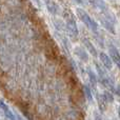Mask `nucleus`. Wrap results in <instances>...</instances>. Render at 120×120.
Wrapping results in <instances>:
<instances>
[{
  "label": "nucleus",
  "mask_w": 120,
  "mask_h": 120,
  "mask_svg": "<svg viewBox=\"0 0 120 120\" xmlns=\"http://www.w3.org/2000/svg\"><path fill=\"white\" fill-rule=\"evenodd\" d=\"M77 15H78L79 19L82 21V23H84V25L90 29L93 32H97L98 31V23L85 12L82 8H77Z\"/></svg>",
  "instance_id": "nucleus-1"
},
{
  "label": "nucleus",
  "mask_w": 120,
  "mask_h": 120,
  "mask_svg": "<svg viewBox=\"0 0 120 120\" xmlns=\"http://www.w3.org/2000/svg\"><path fill=\"white\" fill-rule=\"evenodd\" d=\"M17 120H23V119L21 118V117H19V116H18V117H17Z\"/></svg>",
  "instance_id": "nucleus-20"
},
{
  "label": "nucleus",
  "mask_w": 120,
  "mask_h": 120,
  "mask_svg": "<svg viewBox=\"0 0 120 120\" xmlns=\"http://www.w3.org/2000/svg\"><path fill=\"white\" fill-rule=\"evenodd\" d=\"M4 113H5V116H6V118H8V120H16V118H15V116H14V114H13V113L11 112L10 110L6 111V112H4Z\"/></svg>",
  "instance_id": "nucleus-14"
},
{
  "label": "nucleus",
  "mask_w": 120,
  "mask_h": 120,
  "mask_svg": "<svg viewBox=\"0 0 120 120\" xmlns=\"http://www.w3.org/2000/svg\"><path fill=\"white\" fill-rule=\"evenodd\" d=\"M99 58H100V61H101L102 65L106 68V70H112L113 68V61L111 59V57L109 55H106L105 53L101 52L99 54Z\"/></svg>",
  "instance_id": "nucleus-3"
},
{
  "label": "nucleus",
  "mask_w": 120,
  "mask_h": 120,
  "mask_svg": "<svg viewBox=\"0 0 120 120\" xmlns=\"http://www.w3.org/2000/svg\"><path fill=\"white\" fill-rule=\"evenodd\" d=\"M100 81H101V83L104 85V86L106 87V89L109 90L110 92H114L115 91V86H114V81L112 80V79L110 78V77H108L105 75L104 77H102V78H100Z\"/></svg>",
  "instance_id": "nucleus-6"
},
{
  "label": "nucleus",
  "mask_w": 120,
  "mask_h": 120,
  "mask_svg": "<svg viewBox=\"0 0 120 120\" xmlns=\"http://www.w3.org/2000/svg\"><path fill=\"white\" fill-rule=\"evenodd\" d=\"M87 74H89V78H90V81H91V84L95 87L96 83H97V76H96V74L91 68H87Z\"/></svg>",
  "instance_id": "nucleus-10"
},
{
  "label": "nucleus",
  "mask_w": 120,
  "mask_h": 120,
  "mask_svg": "<svg viewBox=\"0 0 120 120\" xmlns=\"http://www.w3.org/2000/svg\"><path fill=\"white\" fill-rule=\"evenodd\" d=\"M118 115H119V117H120V106H119V109H118Z\"/></svg>",
  "instance_id": "nucleus-21"
},
{
  "label": "nucleus",
  "mask_w": 120,
  "mask_h": 120,
  "mask_svg": "<svg viewBox=\"0 0 120 120\" xmlns=\"http://www.w3.org/2000/svg\"><path fill=\"white\" fill-rule=\"evenodd\" d=\"M34 1H35L36 3H37V4H38V5H39V6L41 5V2H40V0H34Z\"/></svg>",
  "instance_id": "nucleus-17"
},
{
  "label": "nucleus",
  "mask_w": 120,
  "mask_h": 120,
  "mask_svg": "<svg viewBox=\"0 0 120 120\" xmlns=\"http://www.w3.org/2000/svg\"><path fill=\"white\" fill-rule=\"evenodd\" d=\"M109 53H110V57H111V59H112V61H114L115 63L118 65V68H120V54L118 51H117V49L113 45L110 46Z\"/></svg>",
  "instance_id": "nucleus-5"
},
{
  "label": "nucleus",
  "mask_w": 120,
  "mask_h": 120,
  "mask_svg": "<svg viewBox=\"0 0 120 120\" xmlns=\"http://www.w3.org/2000/svg\"><path fill=\"white\" fill-rule=\"evenodd\" d=\"M53 23H54L55 27H56L57 30H59V31H61V30L63 29V22H62V21H60V20H55Z\"/></svg>",
  "instance_id": "nucleus-13"
},
{
  "label": "nucleus",
  "mask_w": 120,
  "mask_h": 120,
  "mask_svg": "<svg viewBox=\"0 0 120 120\" xmlns=\"http://www.w3.org/2000/svg\"><path fill=\"white\" fill-rule=\"evenodd\" d=\"M83 94L85 95V97H86L87 100H90V101L93 100V96H92L91 90H90V87L87 86V85H84V86H83Z\"/></svg>",
  "instance_id": "nucleus-11"
},
{
  "label": "nucleus",
  "mask_w": 120,
  "mask_h": 120,
  "mask_svg": "<svg viewBox=\"0 0 120 120\" xmlns=\"http://www.w3.org/2000/svg\"><path fill=\"white\" fill-rule=\"evenodd\" d=\"M116 92L119 94V96H120V85H118V87H117V90H116Z\"/></svg>",
  "instance_id": "nucleus-18"
},
{
  "label": "nucleus",
  "mask_w": 120,
  "mask_h": 120,
  "mask_svg": "<svg viewBox=\"0 0 120 120\" xmlns=\"http://www.w3.org/2000/svg\"><path fill=\"white\" fill-rule=\"evenodd\" d=\"M0 109H1V110H3L4 112H6V111H8V105H6V104L4 103V102L2 101L1 99H0Z\"/></svg>",
  "instance_id": "nucleus-15"
},
{
  "label": "nucleus",
  "mask_w": 120,
  "mask_h": 120,
  "mask_svg": "<svg viewBox=\"0 0 120 120\" xmlns=\"http://www.w3.org/2000/svg\"><path fill=\"white\" fill-rule=\"evenodd\" d=\"M74 53H75V55L81 60V61H83V62L89 61V54L86 53V51H85L84 49L80 48V46H77V48H75Z\"/></svg>",
  "instance_id": "nucleus-4"
},
{
  "label": "nucleus",
  "mask_w": 120,
  "mask_h": 120,
  "mask_svg": "<svg viewBox=\"0 0 120 120\" xmlns=\"http://www.w3.org/2000/svg\"><path fill=\"white\" fill-rule=\"evenodd\" d=\"M100 22H101V24L103 25V26L105 27V29L108 30V31L110 32L111 34H115L114 23H112L111 21H109L108 19L105 18V17H101V18H100Z\"/></svg>",
  "instance_id": "nucleus-8"
},
{
  "label": "nucleus",
  "mask_w": 120,
  "mask_h": 120,
  "mask_svg": "<svg viewBox=\"0 0 120 120\" xmlns=\"http://www.w3.org/2000/svg\"><path fill=\"white\" fill-rule=\"evenodd\" d=\"M97 102L98 105H99V109L101 112H104L105 111V106H106V100L104 98L103 95H100V94H97Z\"/></svg>",
  "instance_id": "nucleus-9"
},
{
  "label": "nucleus",
  "mask_w": 120,
  "mask_h": 120,
  "mask_svg": "<svg viewBox=\"0 0 120 120\" xmlns=\"http://www.w3.org/2000/svg\"><path fill=\"white\" fill-rule=\"evenodd\" d=\"M75 1H76L77 3H79V4H83V0H75Z\"/></svg>",
  "instance_id": "nucleus-16"
},
{
  "label": "nucleus",
  "mask_w": 120,
  "mask_h": 120,
  "mask_svg": "<svg viewBox=\"0 0 120 120\" xmlns=\"http://www.w3.org/2000/svg\"><path fill=\"white\" fill-rule=\"evenodd\" d=\"M103 96H104V98H105L106 101H109V102H113V101H114V97H113V95H112V94H111L109 91H105V92H104Z\"/></svg>",
  "instance_id": "nucleus-12"
},
{
  "label": "nucleus",
  "mask_w": 120,
  "mask_h": 120,
  "mask_svg": "<svg viewBox=\"0 0 120 120\" xmlns=\"http://www.w3.org/2000/svg\"><path fill=\"white\" fill-rule=\"evenodd\" d=\"M65 27L68 29V33H70L72 36H74V37H77V36H78V27H77V24L74 21V19H72V18L68 19V20H66V23H65Z\"/></svg>",
  "instance_id": "nucleus-2"
},
{
  "label": "nucleus",
  "mask_w": 120,
  "mask_h": 120,
  "mask_svg": "<svg viewBox=\"0 0 120 120\" xmlns=\"http://www.w3.org/2000/svg\"><path fill=\"white\" fill-rule=\"evenodd\" d=\"M82 42H83V45L86 48V50L89 51L90 54H92L94 57H97L98 53H97V50H96V48L94 46V44L92 43L91 41H90L89 39H86V38H84V39H82Z\"/></svg>",
  "instance_id": "nucleus-7"
},
{
  "label": "nucleus",
  "mask_w": 120,
  "mask_h": 120,
  "mask_svg": "<svg viewBox=\"0 0 120 120\" xmlns=\"http://www.w3.org/2000/svg\"><path fill=\"white\" fill-rule=\"evenodd\" d=\"M96 120H101V117L99 115H96Z\"/></svg>",
  "instance_id": "nucleus-19"
}]
</instances>
